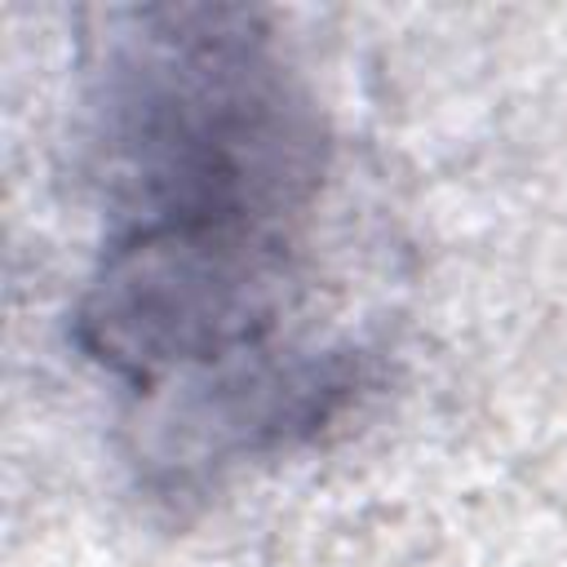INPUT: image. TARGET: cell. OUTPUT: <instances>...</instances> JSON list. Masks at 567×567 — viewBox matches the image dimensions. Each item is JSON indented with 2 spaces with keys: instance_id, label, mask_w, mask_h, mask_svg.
Instances as JSON below:
<instances>
[{
  "instance_id": "1",
  "label": "cell",
  "mask_w": 567,
  "mask_h": 567,
  "mask_svg": "<svg viewBox=\"0 0 567 567\" xmlns=\"http://www.w3.org/2000/svg\"><path fill=\"white\" fill-rule=\"evenodd\" d=\"M84 106L106 235H297L328 173L319 111L248 9L111 18Z\"/></svg>"
}]
</instances>
